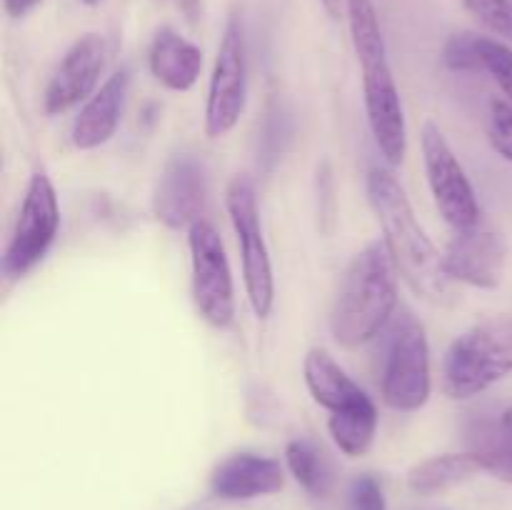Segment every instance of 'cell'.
Listing matches in <instances>:
<instances>
[{
  "label": "cell",
  "mask_w": 512,
  "mask_h": 510,
  "mask_svg": "<svg viewBox=\"0 0 512 510\" xmlns=\"http://www.w3.org/2000/svg\"><path fill=\"white\" fill-rule=\"evenodd\" d=\"M370 208L383 230V243L393 258L395 270L418 298L433 305L455 300L453 280L445 270L443 253L415 218V210L403 185L390 168H373L365 180Z\"/></svg>",
  "instance_id": "cell-1"
},
{
  "label": "cell",
  "mask_w": 512,
  "mask_h": 510,
  "mask_svg": "<svg viewBox=\"0 0 512 510\" xmlns=\"http://www.w3.org/2000/svg\"><path fill=\"white\" fill-rule=\"evenodd\" d=\"M345 18H348L350 40H353L360 63L370 133L385 163L395 168L408 155V123H405L398 83L390 68L378 8L373 0H345Z\"/></svg>",
  "instance_id": "cell-2"
},
{
  "label": "cell",
  "mask_w": 512,
  "mask_h": 510,
  "mask_svg": "<svg viewBox=\"0 0 512 510\" xmlns=\"http://www.w3.org/2000/svg\"><path fill=\"white\" fill-rule=\"evenodd\" d=\"M398 278L383 240L365 245L350 260L330 310L335 343L360 348L383 333L398 308Z\"/></svg>",
  "instance_id": "cell-3"
},
{
  "label": "cell",
  "mask_w": 512,
  "mask_h": 510,
  "mask_svg": "<svg viewBox=\"0 0 512 510\" xmlns=\"http://www.w3.org/2000/svg\"><path fill=\"white\" fill-rule=\"evenodd\" d=\"M510 373L512 320H483L450 343L443 360V393L450 400H470Z\"/></svg>",
  "instance_id": "cell-4"
},
{
  "label": "cell",
  "mask_w": 512,
  "mask_h": 510,
  "mask_svg": "<svg viewBox=\"0 0 512 510\" xmlns=\"http://www.w3.org/2000/svg\"><path fill=\"white\" fill-rule=\"evenodd\" d=\"M225 208H228L230 225L238 235L248 303L253 313L265 320L273 313L275 278L268 245L263 238V225H260L258 193H255V183L250 175L238 173L230 178L228 190H225Z\"/></svg>",
  "instance_id": "cell-5"
},
{
  "label": "cell",
  "mask_w": 512,
  "mask_h": 510,
  "mask_svg": "<svg viewBox=\"0 0 512 510\" xmlns=\"http://www.w3.org/2000/svg\"><path fill=\"white\" fill-rule=\"evenodd\" d=\"M188 248L195 310L213 328H228L235 320V285L218 228L200 218L188 228Z\"/></svg>",
  "instance_id": "cell-6"
},
{
  "label": "cell",
  "mask_w": 512,
  "mask_h": 510,
  "mask_svg": "<svg viewBox=\"0 0 512 510\" xmlns=\"http://www.w3.org/2000/svg\"><path fill=\"white\" fill-rule=\"evenodd\" d=\"M248 103V45L238 13L228 18L215 55L213 75L205 100V135L225 138L240 123Z\"/></svg>",
  "instance_id": "cell-7"
},
{
  "label": "cell",
  "mask_w": 512,
  "mask_h": 510,
  "mask_svg": "<svg viewBox=\"0 0 512 510\" xmlns=\"http://www.w3.org/2000/svg\"><path fill=\"white\" fill-rule=\"evenodd\" d=\"M420 150H423L425 178H428L430 193L445 223L460 233L480 225V203L475 195L468 173L460 165L453 145L448 143L440 125L425 120L420 130Z\"/></svg>",
  "instance_id": "cell-8"
},
{
  "label": "cell",
  "mask_w": 512,
  "mask_h": 510,
  "mask_svg": "<svg viewBox=\"0 0 512 510\" xmlns=\"http://www.w3.org/2000/svg\"><path fill=\"white\" fill-rule=\"evenodd\" d=\"M60 228V205L53 180L33 173L20 203L18 220L3 253V273L18 280L48 255Z\"/></svg>",
  "instance_id": "cell-9"
},
{
  "label": "cell",
  "mask_w": 512,
  "mask_h": 510,
  "mask_svg": "<svg viewBox=\"0 0 512 510\" xmlns=\"http://www.w3.org/2000/svg\"><path fill=\"white\" fill-rule=\"evenodd\" d=\"M383 403L398 413L425 408L433 393L430 343L418 320L408 318L393 335L383 368Z\"/></svg>",
  "instance_id": "cell-10"
},
{
  "label": "cell",
  "mask_w": 512,
  "mask_h": 510,
  "mask_svg": "<svg viewBox=\"0 0 512 510\" xmlns=\"http://www.w3.org/2000/svg\"><path fill=\"white\" fill-rule=\"evenodd\" d=\"M208 200V170L193 153H178L165 163L153 195V213L168 228H190L203 218Z\"/></svg>",
  "instance_id": "cell-11"
},
{
  "label": "cell",
  "mask_w": 512,
  "mask_h": 510,
  "mask_svg": "<svg viewBox=\"0 0 512 510\" xmlns=\"http://www.w3.org/2000/svg\"><path fill=\"white\" fill-rule=\"evenodd\" d=\"M105 55H108V48H105L103 35L88 33L75 40L45 85V113H68L75 105L85 103L98 90L100 73L105 68Z\"/></svg>",
  "instance_id": "cell-12"
},
{
  "label": "cell",
  "mask_w": 512,
  "mask_h": 510,
  "mask_svg": "<svg viewBox=\"0 0 512 510\" xmlns=\"http://www.w3.org/2000/svg\"><path fill=\"white\" fill-rule=\"evenodd\" d=\"M443 263L453 283L493 290L503 283L508 243L503 233L480 223L475 228L455 233V238L445 248Z\"/></svg>",
  "instance_id": "cell-13"
},
{
  "label": "cell",
  "mask_w": 512,
  "mask_h": 510,
  "mask_svg": "<svg viewBox=\"0 0 512 510\" xmlns=\"http://www.w3.org/2000/svg\"><path fill=\"white\" fill-rule=\"evenodd\" d=\"M285 488L280 460L258 453H233L220 460L210 475V490L223 500H253Z\"/></svg>",
  "instance_id": "cell-14"
},
{
  "label": "cell",
  "mask_w": 512,
  "mask_h": 510,
  "mask_svg": "<svg viewBox=\"0 0 512 510\" xmlns=\"http://www.w3.org/2000/svg\"><path fill=\"white\" fill-rule=\"evenodd\" d=\"M130 73L128 70H115L93 95L83 103L73 120L70 140L78 150H95L108 143L118 130L120 118L128 98Z\"/></svg>",
  "instance_id": "cell-15"
},
{
  "label": "cell",
  "mask_w": 512,
  "mask_h": 510,
  "mask_svg": "<svg viewBox=\"0 0 512 510\" xmlns=\"http://www.w3.org/2000/svg\"><path fill=\"white\" fill-rule=\"evenodd\" d=\"M148 68L163 88L188 93L203 70V50L173 28H160L150 43Z\"/></svg>",
  "instance_id": "cell-16"
},
{
  "label": "cell",
  "mask_w": 512,
  "mask_h": 510,
  "mask_svg": "<svg viewBox=\"0 0 512 510\" xmlns=\"http://www.w3.org/2000/svg\"><path fill=\"white\" fill-rule=\"evenodd\" d=\"M303 378L310 395L320 408L330 413H340L353 405L363 403L370 395L340 368L338 360L323 348H310L303 360Z\"/></svg>",
  "instance_id": "cell-17"
},
{
  "label": "cell",
  "mask_w": 512,
  "mask_h": 510,
  "mask_svg": "<svg viewBox=\"0 0 512 510\" xmlns=\"http://www.w3.org/2000/svg\"><path fill=\"white\" fill-rule=\"evenodd\" d=\"M478 473H483V465L473 450L433 455V458L420 460L418 465L408 470V488L415 495L430 498V495H440L445 490L468 483Z\"/></svg>",
  "instance_id": "cell-18"
},
{
  "label": "cell",
  "mask_w": 512,
  "mask_h": 510,
  "mask_svg": "<svg viewBox=\"0 0 512 510\" xmlns=\"http://www.w3.org/2000/svg\"><path fill=\"white\" fill-rule=\"evenodd\" d=\"M378 423V408H375L373 398H368L348 410L330 413L328 430L340 453L348 455V458H363L373 448L375 435H378Z\"/></svg>",
  "instance_id": "cell-19"
},
{
  "label": "cell",
  "mask_w": 512,
  "mask_h": 510,
  "mask_svg": "<svg viewBox=\"0 0 512 510\" xmlns=\"http://www.w3.org/2000/svg\"><path fill=\"white\" fill-rule=\"evenodd\" d=\"M285 465H288L290 475L300 483V488L308 490L315 498H325L333 490L335 475L330 458L310 438L290 440L288 448H285Z\"/></svg>",
  "instance_id": "cell-20"
},
{
  "label": "cell",
  "mask_w": 512,
  "mask_h": 510,
  "mask_svg": "<svg viewBox=\"0 0 512 510\" xmlns=\"http://www.w3.org/2000/svg\"><path fill=\"white\" fill-rule=\"evenodd\" d=\"M470 450L478 455L483 473L512 485V428L500 420L483 423L470 433Z\"/></svg>",
  "instance_id": "cell-21"
},
{
  "label": "cell",
  "mask_w": 512,
  "mask_h": 510,
  "mask_svg": "<svg viewBox=\"0 0 512 510\" xmlns=\"http://www.w3.org/2000/svg\"><path fill=\"white\" fill-rule=\"evenodd\" d=\"M443 63L453 73H478L483 70L480 60V35L470 30L453 33L443 45Z\"/></svg>",
  "instance_id": "cell-22"
},
{
  "label": "cell",
  "mask_w": 512,
  "mask_h": 510,
  "mask_svg": "<svg viewBox=\"0 0 512 510\" xmlns=\"http://www.w3.org/2000/svg\"><path fill=\"white\" fill-rule=\"evenodd\" d=\"M480 60H483V73H488L500 90L505 93L512 105V48L500 40L480 35Z\"/></svg>",
  "instance_id": "cell-23"
},
{
  "label": "cell",
  "mask_w": 512,
  "mask_h": 510,
  "mask_svg": "<svg viewBox=\"0 0 512 510\" xmlns=\"http://www.w3.org/2000/svg\"><path fill=\"white\" fill-rule=\"evenodd\" d=\"M460 3L483 28L512 43V0H460Z\"/></svg>",
  "instance_id": "cell-24"
},
{
  "label": "cell",
  "mask_w": 512,
  "mask_h": 510,
  "mask_svg": "<svg viewBox=\"0 0 512 510\" xmlns=\"http://www.w3.org/2000/svg\"><path fill=\"white\" fill-rule=\"evenodd\" d=\"M488 140L500 158L512 163V105L508 100H493L490 103Z\"/></svg>",
  "instance_id": "cell-25"
},
{
  "label": "cell",
  "mask_w": 512,
  "mask_h": 510,
  "mask_svg": "<svg viewBox=\"0 0 512 510\" xmlns=\"http://www.w3.org/2000/svg\"><path fill=\"white\" fill-rule=\"evenodd\" d=\"M348 503L350 510H388L383 485H380V480L370 473L353 478L348 490Z\"/></svg>",
  "instance_id": "cell-26"
},
{
  "label": "cell",
  "mask_w": 512,
  "mask_h": 510,
  "mask_svg": "<svg viewBox=\"0 0 512 510\" xmlns=\"http://www.w3.org/2000/svg\"><path fill=\"white\" fill-rule=\"evenodd\" d=\"M43 0H3V8L10 18H23L30 10H35Z\"/></svg>",
  "instance_id": "cell-27"
},
{
  "label": "cell",
  "mask_w": 512,
  "mask_h": 510,
  "mask_svg": "<svg viewBox=\"0 0 512 510\" xmlns=\"http://www.w3.org/2000/svg\"><path fill=\"white\" fill-rule=\"evenodd\" d=\"M325 10H328L330 18H340V13H343L345 8V0H323Z\"/></svg>",
  "instance_id": "cell-28"
},
{
  "label": "cell",
  "mask_w": 512,
  "mask_h": 510,
  "mask_svg": "<svg viewBox=\"0 0 512 510\" xmlns=\"http://www.w3.org/2000/svg\"><path fill=\"white\" fill-rule=\"evenodd\" d=\"M80 3H83V5H90V8H93V5H98L100 0H80Z\"/></svg>",
  "instance_id": "cell-29"
}]
</instances>
